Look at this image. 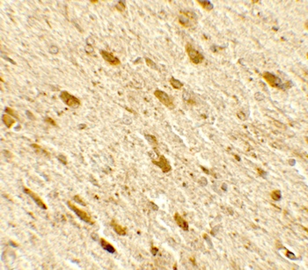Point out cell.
<instances>
[{"mask_svg":"<svg viewBox=\"0 0 308 270\" xmlns=\"http://www.w3.org/2000/svg\"><path fill=\"white\" fill-rule=\"evenodd\" d=\"M178 22L181 26L185 28H191L197 25V15L192 12H181L178 16Z\"/></svg>","mask_w":308,"mask_h":270,"instance_id":"cell-1","label":"cell"},{"mask_svg":"<svg viewBox=\"0 0 308 270\" xmlns=\"http://www.w3.org/2000/svg\"><path fill=\"white\" fill-rule=\"evenodd\" d=\"M262 78L269 84V86L273 87V88L282 89V90L287 88V86H286L287 85L283 83L282 79H280V78H278V77H276L275 75L272 74V73L266 71V72H264L262 74Z\"/></svg>","mask_w":308,"mask_h":270,"instance_id":"cell-2","label":"cell"},{"mask_svg":"<svg viewBox=\"0 0 308 270\" xmlns=\"http://www.w3.org/2000/svg\"><path fill=\"white\" fill-rule=\"evenodd\" d=\"M185 50H186V53H187V55H188V56H189V58L190 62H191L192 64H194L197 65V64H201L202 62H203L204 56H203V54L199 52V51L197 50V49H195L191 44L188 43V44L186 45V47H185Z\"/></svg>","mask_w":308,"mask_h":270,"instance_id":"cell-3","label":"cell"},{"mask_svg":"<svg viewBox=\"0 0 308 270\" xmlns=\"http://www.w3.org/2000/svg\"><path fill=\"white\" fill-rule=\"evenodd\" d=\"M60 99H62V101L67 105L69 107L72 108H78L79 107V106L81 105V102L77 97L72 95L70 92H66V91H63L60 93Z\"/></svg>","mask_w":308,"mask_h":270,"instance_id":"cell-4","label":"cell"},{"mask_svg":"<svg viewBox=\"0 0 308 270\" xmlns=\"http://www.w3.org/2000/svg\"><path fill=\"white\" fill-rule=\"evenodd\" d=\"M67 205H68V207H69L72 211L75 212V214H76V215H77L82 221H84V222H85V223H87V224H94V223H95L94 220L88 215L87 212H85V211L80 210V209L78 208L76 205L72 204L71 202H67Z\"/></svg>","mask_w":308,"mask_h":270,"instance_id":"cell-5","label":"cell"},{"mask_svg":"<svg viewBox=\"0 0 308 270\" xmlns=\"http://www.w3.org/2000/svg\"><path fill=\"white\" fill-rule=\"evenodd\" d=\"M154 96L157 98L162 104L164 106H166L167 108L169 109H173L174 107V104H173V99L171 98L170 96L166 93L163 91H160V90H156L154 92Z\"/></svg>","mask_w":308,"mask_h":270,"instance_id":"cell-6","label":"cell"},{"mask_svg":"<svg viewBox=\"0 0 308 270\" xmlns=\"http://www.w3.org/2000/svg\"><path fill=\"white\" fill-rule=\"evenodd\" d=\"M152 163L155 165L158 166L164 173H166V172H168L172 170V166H171L168 160L166 158L164 155H160L159 158H158V160H152Z\"/></svg>","mask_w":308,"mask_h":270,"instance_id":"cell-7","label":"cell"},{"mask_svg":"<svg viewBox=\"0 0 308 270\" xmlns=\"http://www.w3.org/2000/svg\"><path fill=\"white\" fill-rule=\"evenodd\" d=\"M23 191H24L25 194L28 195L30 197L32 198L33 201H34V202L37 204V206H39L41 209H43V210H47V209H48V207H47L46 204H45V202H44L41 200V198L38 195H36L34 192H33L32 190H30L29 188H26V187H24Z\"/></svg>","mask_w":308,"mask_h":270,"instance_id":"cell-8","label":"cell"},{"mask_svg":"<svg viewBox=\"0 0 308 270\" xmlns=\"http://www.w3.org/2000/svg\"><path fill=\"white\" fill-rule=\"evenodd\" d=\"M100 55L102 56V58L105 60L107 63H108L109 64L114 66L119 65L121 64V61L119 60L118 57H116L115 56H114L112 53L107 52L106 50H100Z\"/></svg>","mask_w":308,"mask_h":270,"instance_id":"cell-9","label":"cell"},{"mask_svg":"<svg viewBox=\"0 0 308 270\" xmlns=\"http://www.w3.org/2000/svg\"><path fill=\"white\" fill-rule=\"evenodd\" d=\"M174 220H175V222H176V224H177V225L181 228V229H182L183 231H189V224H188V222L184 219L179 213H175V215H174Z\"/></svg>","mask_w":308,"mask_h":270,"instance_id":"cell-10","label":"cell"},{"mask_svg":"<svg viewBox=\"0 0 308 270\" xmlns=\"http://www.w3.org/2000/svg\"><path fill=\"white\" fill-rule=\"evenodd\" d=\"M111 226L113 227L114 231H115L120 236H125L127 234V230L125 229L124 227H123L122 225L117 224L115 219H113L111 221Z\"/></svg>","mask_w":308,"mask_h":270,"instance_id":"cell-11","label":"cell"},{"mask_svg":"<svg viewBox=\"0 0 308 270\" xmlns=\"http://www.w3.org/2000/svg\"><path fill=\"white\" fill-rule=\"evenodd\" d=\"M2 121H3L4 124L6 126L8 129H11V128L14 125V123H15V120H14V118H13V116L7 114H3V116H2Z\"/></svg>","mask_w":308,"mask_h":270,"instance_id":"cell-12","label":"cell"},{"mask_svg":"<svg viewBox=\"0 0 308 270\" xmlns=\"http://www.w3.org/2000/svg\"><path fill=\"white\" fill-rule=\"evenodd\" d=\"M100 240V245H101V246L105 249L106 251H107L108 253H115V247L112 245L110 243H108L106 239H104V238H100L99 239Z\"/></svg>","mask_w":308,"mask_h":270,"instance_id":"cell-13","label":"cell"},{"mask_svg":"<svg viewBox=\"0 0 308 270\" xmlns=\"http://www.w3.org/2000/svg\"><path fill=\"white\" fill-rule=\"evenodd\" d=\"M197 3L201 6L203 7V9L205 10V11H207V12H210L212 9H213V7H214V6H213V4L212 3H210V1H201V0H197Z\"/></svg>","mask_w":308,"mask_h":270,"instance_id":"cell-14","label":"cell"},{"mask_svg":"<svg viewBox=\"0 0 308 270\" xmlns=\"http://www.w3.org/2000/svg\"><path fill=\"white\" fill-rule=\"evenodd\" d=\"M169 82H170L171 86H172L173 89H176V90L181 89L182 86H183V83H181L180 80L174 79V78H171L170 80H169Z\"/></svg>","mask_w":308,"mask_h":270,"instance_id":"cell-15","label":"cell"},{"mask_svg":"<svg viewBox=\"0 0 308 270\" xmlns=\"http://www.w3.org/2000/svg\"><path fill=\"white\" fill-rule=\"evenodd\" d=\"M270 196H271V198H272L274 201L278 202V201H280L281 198H282V194H281V191H280V190L276 189V190H273V191L271 192Z\"/></svg>","mask_w":308,"mask_h":270,"instance_id":"cell-16","label":"cell"},{"mask_svg":"<svg viewBox=\"0 0 308 270\" xmlns=\"http://www.w3.org/2000/svg\"><path fill=\"white\" fill-rule=\"evenodd\" d=\"M145 139H146V140H147L152 146H157L158 145V140L154 136H152V135H145Z\"/></svg>","mask_w":308,"mask_h":270,"instance_id":"cell-17","label":"cell"},{"mask_svg":"<svg viewBox=\"0 0 308 270\" xmlns=\"http://www.w3.org/2000/svg\"><path fill=\"white\" fill-rule=\"evenodd\" d=\"M5 112H6V114H9V115H11V116H13V117H14V118H16V119H20V117H19V114H18V113L16 112L15 110H13V108H11V107H6V109H5Z\"/></svg>","mask_w":308,"mask_h":270,"instance_id":"cell-18","label":"cell"},{"mask_svg":"<svg viewBox=\"0 0 308 270\" xmlns=\"http://www.w3.org/2000/svg\"><path fill=\"white\" fill-rule=\"evenodd\" d=\"M115 8L117 9V11L120 13H123L126 10V5L123 1H120L116 5H115Z\"/></svg>","mask_w":308,"mask_h":270,"instance_id":"cell-19","label":"cell"},{"mask_svg":"<svg viewBox=\"0 0 308 270\" xmlns=\"http://www.w3.org/2000/svg\"><path fill=\"white\" fill-rule=\"evenodd\" d=\"M145 62H146V64H147L148 67H150V68L153 69V70H156V71L158 70L157 64H155L151 59L148 58V57H146V58H145Z\"/></svg>","mask_w":308,"mask_h":270,"instance_id":"cell-20","label":"cell"},{"mask_svg":"<svg viewBox=\"0 0 308 270\" xmlns=\"http://www.w3.org/2000/svg\"><path fill=\"white\" fill-rule=\"evenodd\" d=\"M73 198H74V201H75V202H79V204L83 205V206H85V205H86V203H85L84 201H82V199L80 198V196H79V195H75V196H74Z\"/></svg>","mask_w":308,"mask_h":270,"instance_id":"cell-21","label":"cell"},{"mask_svg":"<svg viewBox=\"0 0 308 270\" xmlns=\"http://www.w3.org/2000/svg\"><path fill=\"white\" fill-rule=\"evenodd\" d=\"M85 49V52L87 53L88 55H90V54H92V53L93 52V48H92V44H86Z\"/></svg>","mask_w":308,"mask_h":270,"instance_id":"cell-22","label":"cell"},{"mask_svg":"<svg viewBox=\"0 0 308 270\" xmlns=\"http://www.w3.org/2000/svg\"><path fill=\"white\" fill-rule=\"evenodd\" d=\"M49 51L52 54H57V53H58V48L56 46H51L49 48Z\"/></svg>","mask_w":308,"mask_h":270,"instance_id":"cell-23","label":"cell"},{"mask_svg":"<svg viewBox=\"0 0 308 270\" xmlns=\"http://www.w3.org/2000/svg\"><path fill=\"white\" fill-rule=\"evenodd\" d=\"M46 121L47 122H49V123H50L51 125H53V126H57V123H56V122L54 121V120H52L51 118H46Z\"/></svg>","mask_w":308,"mask_h":270,"instance_id":"cell-24","label":"cell"},{"mask_svg":"<svg viewBox=\"0 0 308 270\" xmlns=\"http://www.w3.org/2000/svg\"><path fill=\"white\" fill-rule=\"evenodd\" d=\"M257 171H258V173L260 174V175H262V177H265V175H266V172H264L262 171V169H257Z\"/></svg>","mask_w":308,"mask_h":270,"instance_id":"cell-25","label":"cell"},{"mask_svg":"<svg viewBox=\"0 0 308 270\" xmlns=\"http://www.w3.org/2000/svg\"><path fill=\"white\" fill-rule=\"evenodd\" d=\"M154 248H155V247H152V253L155 255V254H156V253L158 252V249H154Z\"/></svg>","mask_w":308,"mask_h":270,"instance_id":"cell-26","label":"cell"},{"mask_svg":"<svg viewBox=\"0 0 308 270\" xmlns=\"http://www.w3.org/2000/svg\"><path fill=\"white\" fill-rule=\"evenodd\" d=\"M90 2H91L92 4H96V3H98L99 1H98V0H91Z\"/></svg>","mask_w":308,"mask_h":270,"instance_id":"cell-27","label":"cell"},{"mask_svg":"<svg viewBox=\"0 0 308 270\" xmlns=\"http://www.w3.org/2000/svg\"><path fill=\"white\" fill-rule=\"evenodd\" d=\"M305 26H306V28L307 29V22H306V24H305Z\"/></svg>","mask_w":308,"mask_h":270,"instance_id":"cell-28","label":"cell"}]
</instances>
